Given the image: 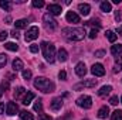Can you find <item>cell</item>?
Segmentation results:
<instances>
[{
    "label": "cell",
    "instance_id": "cell-1",
    "mask_svg": "<svg viewBox=\"0 0 122 120\" xmlns=\"http://www.w3.org/2000/svg\"><path fill=\"white\" fill-rule=\"evenodd\" d=\"M62 34L65 38H68L70 41H81L84 37H85V30L82 27H68V28H64Z\"/></svg>",
    "mask_w": 122,
    "mask_h": 120
},
{
    "label": "cell",
    "instance_id": "cell-2",
    "mask_svg": "<svg viewBox=\"0 0 122 120\" xmlns=\"http://www.w3.org/2000/svg\"><path fill=\"white\" fill-rule=\"evenodd\" d=\"M34 88L41 90V92H44V93H48V92L54 90V83L50 79L44 78V76H38V78L34 79Z\"/></svg>",
    "mask_w": 122,
    "mask_h": 120
},
{
    "label": "cell",
    "instance_id": "cell-3",
    "mask_svg": "<svg viewBox=\"0 0 122 120\" xmlns=\"http://www.w3.org/2000/svg\"><path fill=\"white\" fill-rule=\"evenodd\" d=\"M41 50H43V55L47 62H54L56 60V47L53 44H48L47 41H43L41 42Z\"/></svg>",
    "mask_w": 122,
    "mask_h": 120
},
{
    "label": "cell",
    "instance_id": "cell-4",
    "mask_svg": "<svg viewBox=\"0 0 122 120\" xmlns=\"http://www.w3.org/2000/svg\"><path fill=\"white\" fill-rule=\"evenodd\" d=\"M43 21H44V26H46V28L50 31H54L57 28V21L54 20V17L50 14V13H47V14H44L43 16Z\"/></svg>",
    "mask_w": 122,
    "mask_h": 120
},
{
    "label": "cell",
    "instance_id": "cell-5",
    "mask_svg": "<svg viewBox=\"0 0 122 120\" xmlns=\"http://www.w3.org/2000/svg\"><path fill=\"white\" fill-rule=\"evenodd\" d=\"M77 105H78L80 107L90 109V107L92 106V99H91V96H88V95H82V96H80V97L77 99Z\"/></svg>",
    "mask_w": 122,
    "mask_h": 120
},
{
    "label": "cell",
    "instance_id": "cell-6",
    "mask_svg": "<svg viewBox=\"0 0 122 120\" xmlns=\"http://www.w3.org/2000/svg\"><path fill=\"white\" fill-rule=\"evenodd\" d=\"M38 32H40L38 27L33 26V27H30V28L27 30L26 35H24V40H26V41H33V40H36V38L38 37Z\"/></svg>",
    "mask_w": 122,
    "mask_h": 120
},
{
    "label": "cell",
    "instance_id": "cell-7",
    "mask_svg": "<svg viewBox=\"0 0 122 120\" xmlns=\"http://www.w3.org/2000/svg\"><path fill=\"white\" fill-rule=\"evenodd\" d=\"M91 72H92V75H95V76H102V75H105V69H104L102 64H94L92 68H91Z\"/></svg>",
    "mask_w": 122,
    "mask_h": 120
},
{
    "label": "cell",
    "instance_id": "cell-8",
    "mask_svg": "<svg viewBox=\"0 0 122 120\" xmlns=\"http://www.w3.org/2000/svg\"><path fill=\"white\" fill-rule=\"evenodd\" d=\"M17 112H19V107H17V105H16L14 102H9V103L6 105V113H7L9 116H14Z\"/></svg>",
    "mask_w": 122,
    "mask_h": 120
},
{
    "label": "cell",
    "instance_id": "cell-9",
    "mask_svg": "<svg viewBox=\"0 0 122 120\" xmlns=\"http://www.w3.org/2000/svg\"><path fill=\"white\" fill-rule=\"evenodd\" d=\"M65 18H67L68 23H74V24L80 23V16H78L75 11H68L67 16H65Z\"/></svg>",
    "mask_w": 122,
    "mask_h": 120
},
{
    "label": "cell",
    "instance_id": "cell-10",
    "mask_svg": "<svg viewBox=\"0 0 122 120\" xmlns=\"http://www.w3.org/2000/svg\"><path fill=\"white\" fill-rule=\"evenodd\" d=\"M75 74L78 75V76H85V74H87V66H85V64L84 62H78L77 64V66H75Z\"/></svg>",
    "mask_w": 122,
    "mask_h": 120
},
{
    "label": "cell",
    "instance_id": "cell-11",
    "mask_svg": "<svg viewBox=\"0 0 122 120\" xmlns=\"http://www.w3.org/2000/svg\"><path fill=\"white\" fill-rule=\"evenodd\" d=\"M82 86H85V88H95L97 86V79H87V81L81 82L80 85H75V89H80Z\"/></svg>",
    "mask_w": 122,
    "mask_h": 120
},
{
    "label": "cell",
    "instance_id": "cell-12",
    "mask_svg": "<svg viewBox=\"0 0 122 120\" xmlns=\"http://www.w3.org/2000/svg\"><path fill=\"white\" fill-rule=\"evenodd\" d=\"M47 10L50 11L51 16H58V14H61V6L60 4H48Z\"/></svg>",
    "mask_w": 122,
    "mask_h": 120
},
{
    "label": "cell",
    "instance_id": "cell-13",
    "mask_svg": "<svg viewBox=\"0 0 122 120\" xmlns=\"http://www.w3.org/2000/svg\"><path fill=\"white\" fill-rule=\"evenodd\" d=\"M78 11H80L82 16H88L90 11H91V6L87 4V3H81V4H78Z\"/></svg>",
    "mask_w": 122,
    "mask_h": 120
},
{
    "label": "cell",
    "instance_id": "cell-14",
    "mask_svg": "<svg viewBox=\"0 0 122 120\" xmlns=\"http://www.w3.org/2000/svg\"><path fill=\"white\" fill-rule=\"evenodd\" d=\"M62 107V99L61 97H54L51 100V109L53 110H60Z\"/></svg>",
    "mask_w": 122,
    "mask_h": 120
},
{
    "label": "cell",
    "instance_id": "cell-15",
    "mask_svg": "<svg viewBox=\"0 0 122 120\" xmlns=\"http://www.w3.org/2000/svg\"><path fill=\"white\" fill-rule=\"evenodd\" d=\"M57 60L60 61V62H65V61L68 60V52H67L64 48H60V50H58V54H57Z\"/></svg>",
    "mask_w": 122,
    "mask_h": 120
},
{
    "label": "cell",
    "instance_id": "cell-16",
    "mask_svg": "<svg viewBox=\"0 0 122 120\" xmlns=\"http://www.w3.org/2000/svg\"><path fill=\"white\" fill-rule=\"evenodd\" d=\"M109 115V107L108 106H102L99 110H98V117L99 119H107Z\"/></svg>",
    "mask_w": 122,
    "mask_h": 120
},
{
    "label": "cell",
    "instance_id": "cell-17",
    "mask_svg": "<svg viewBox=\"0 0 122 120\" xmlns=\"http://www.w3.org/2000/svg\"><path fill=\"white\" fill-rule=\"evenodd\" d=\"M34 97H36V95H34L33 92H27V93L24 95V97H23V103H24L26 106H27V105H30L31 100H33Z\"/></svg>",
    "mask_w": 122,
    "mask_h": 120
},
{
    "label": "cell",
    "instance_id": "cell-18",
    "mask_svg": "<svg viewBox=\"0 0 122 120\" xmlns=\"http://www.w3.org/2000/svg\"><path fill=\"white\" fill-rule=\"evenodd\" d=\"M99 7H101V11H104V13H109L112 10V4L109 1H102Z\"/></svg>",
    "mask_w": 122,
    "mask_h": 120
},
{
    "label": "cell",
    "instance_id": "cell-19",
    "mask_svg": "<svg viewBox=\"0 0 122 120\" xmlns=\"http://www.w3.org/2000/svg\"><path fill=\"white\" fill-rule=\"evenodd\" d=\"M111 90H112V86H111V85H105V86H102L101 89L98 90V95H99V96H105V95L111 93Z\"/></svg>",
    "mask_w": 122,
    "mask_h": 120
},
{
    "label": "cell",
    "instance_id": "cell-20",
    "mask_svg": "<svg viewBox=\"0 0 122 120\" xmlns=\"http://www.w3.org/2000/svg\"><path fill=\"white\" fill-rule=\"evenodd\" d=\"M20 119L21 120H34V117H33V115H31L30 112L21 110V112H20Z\"/></svg>",
    "mask_w": 122,
    "mask_h": 120
},
{
    "label": "cell",
    "instance_id": "cell-21",
    "mask_svg": "<svg viewBox=\"0 0 122 120\" xmlns=\"http://www.w3.org/2000/svg\"><path fill=\"white\" fill-rule=\"evenodd\" d=\"M13 69L14 71H21L23 69V61L16 58V60L13 61Z\"/></svg>",
    "mask_w": 122,
    "mask_h": 120
},
{
    "label": "cell",
    "instance_id": "cell-22",
    "mask_svg": "<svg viewBox=\"0 0 122 120\" xmlns=\"http://www.w3.org/2000/svg\"><path fill=\"white\" fill-rule=\"evenodd\" d=\"M111 52H112L114 55H119V54H122V45L121 44L112 45V47H111Z\"/></svg>",
    "mask_w": 122,
    "mask_h": 120
},
{
    "label": "cell",
    "instance_id": "cell-23",
    "mask_svg": "<svg viewBox=\"0 0 122 120\" xmlns=\"http://www.w3.org/2000/svg\"><path fill=\"white\" fill-rule=\"evenodd\" d=\"M0 7L4 9L6 11H10L11 10V3L7 1V0H0Z\"/></svg>",
    "mask_w": 122,
    "mask_h": 120
},
{
    "label": "cell",
    "instance_id": "cell-24",
    "mask_svg": "<svg viewBox=\"0 0 122 120\" xmlns=\"http://www.w3.org/2000/svg\"><path fill=\"white\" fill-rule=\"evenodd\" d=\"M122 68V60L121 57H117V60H115V66H114V72L117 74V72H119Z\"/></svg>",
    "mask_w": 122,
    "mask_h": 120
},
{
    "label": "cell",
    "instance_id": "cell-25",
    "mask_svg": "<svg viewBox=\"0 0 122 120\" xmlns=\"http://www.w3.org/2000/svg\"><path fill=\"white\" fill-rule=\"evenodd\" d=\"M14 27L16 28H26L27 27V20H17L16 23H14Z\"/></svg>",
    "mask_w": 122,
    "mask_h": 120
},
{
    "label": "cell",
    "instance_id": "cell-26",
    "mask_svg": "<svg viewBox=\"0 0 122 120\" xmlns=\"http://www.w3.org/2000/svg\"><path fill=\"white\" fill-rule=\"evenodd\" d=\"M105 37H107L111 42H115V40H117V34H115L114 31H111V30H108L107 32H105Z\"/></svg>",
    "mask_w": 122,
    "mask_h": 120
},
{
    "label": "cell",
    "instance_id": "cell-27",
    "mask_svg": "<svg viewBox=\"0 0 122 120\" xmlns=\"http://www.w3.org/2000/svg\"><path fill=\"white\" fill-rule=\"evenodd\" d=\"M4 48L9 50V51H17V50H19V47H17L14 42H6V44H4Z\"/></svg>",
    "mask_w": 122,
    "mask_h": 120
},
{
    "label": "cell",
    "instance_id": "cell-28",
    "mask_svg": "<svg viewBox=\"0 0 122 120\" xmlns=\"http://www.w3.org/2000/svg\"><path fill=\"white\" fill-rule=\"evenodd\" d=\"M111 120H122V110H115L111 116Z\"/></svg>",
    "mask_w": 122,
    "mask_h": 120
},
{
    "label": "cell",
    "instance_id": "cell-29",
    "mask_svg": "<svg viewBox=\"0 0 122 120\" xmlns=\"http://www.w3.org/2000/svg\"><path fill=\"white\" fill-rule=\"evenodd\" d=\"M24 93H26V89H24L23 86H20V88H17L16 92H14V97H16V99H19V97H20L21 95H24Z\"/></svg>",
    "mask_w": 122,
    "mask_h": 120
},
{
    "label": "cell",
    "instance_id": "cell-30",
    "mask_svg": "<svg viewBox=\"0 0 122 120\" xmlns=\"http://www.w3.org/2000/svg\"><path fill=\"white\" fill-rule=\"evenodd\" d=\"M33 109H34L36 112H41V110H43V103H41V100H37V102L34 103Z\"/></svg>",
    "mask_w": 122,
    "mask_h": 120
},
{
    "label": "cell",
    "instance_id": "cell-31",
    "mask_svg": "<svg viewBox=\"0 0 122 120\" xmlns=\"http://www.w3.org/2000/svg\"><path fill=\"white\" fill-rule=\"evenodd\" d=\"M7 62V55L6 54H0V68H3Z\"/></svg>",
    "mask_w": 122,
    "mask_h": 120
},
{
    "label": "cell",
    "instance_id": "cell-32",
    "mask_svg": "<svg viewBox=\"0 0 122 120\" xmlns=\"http://www.w3.org/2000/svg\"><path fill=\"white\" fill-rule=\"evenodd\" d=\"M33 7H37V9H40V7H43L44 6V1L43 0H33Z\"/></svg>",
    "mask_w": 122,
    "mask_h": 120
},
{
    "label": "cell",
    "instance_id": "cell-33",
    "mask_svg": "<svg viewBox=\"0 0 122 120\" xmlns=\"http://www.w3.org/2000/svg\"><path fill=\"white\" fill-rule=\"evenodd\" d=\"M31 75H33V74H31L30 69H24V71H23V78H24L26 81H27V79H30Z\"/></svg>",
    "mask_w": 122,
    "mask_h": 120
},
{
    "label": "cell",
    "instance_id": "cell-34",
    "mask_svg": "<svg viewBox=\"0 0 122 120\" xmlns=\"http://www.w3.org/2000/svg\"><path fill=\"white\" fill-rule=\"evenodd\" d=\"M97 34H98V28H92V30L90 31V35H88V37H90L91 40H94V38L97 37Z\"/></svg>",
    "mask_w": 122,
    "mask_h": 120
},
{
    "label": "cell",
    "instance_id": "cell-35",
    "mask_svg": "<svg viewBox=\"0 0 122 120\" xmlns=\"http://www.w3.org/2000/svg\"><path fill=\"white\" fill-rule=\"evenodd\" d=\"M38 48H40V47H38L37 44H31V45H30V51L33 52V54H36V52H38Z\"/></svg>",
    "mask_w": 122,
    "mask_h": 120
},
{
    "label": "cell",
    "instance_id": "cell-36",
    "mask_svg": "<svg viewBox=\"0 0 122 120\" xmlns=\"http://www.w3.org/2000/svg\"><path fill=\"white\" fill-rule=\"evenodd\" d=\"M118 102H119V100H118V96H112V97L109 99V103H111V105H114V106H117V105H118Z\"/></svg>",
    "mask_w": 122,
    "mask_h": 120
},
{
    "label": "cell",
    "instance_id": "cell-37",
    "mask_svg": "<svg viewBox=\"0 0 122 120\" xmlns=\"http://www.w3.org/2000/svg\"><path fill=\"white\" fill-rule=\"evenodd\" d=\"M38 120H53V119H51V116H48V115H46V113H41L40 117H38Z\"/></svg>",
    "mask_w": 122,
    "mask_h": 120
},
{
    "label": "cell",
    "instance_id": "cell-38",
    "mask_svg": "<svg viewBox=\"0 0 122 120\" xmlns=\"http://www.w3.org/2000/svg\"><path fill=\"white\" fill-rule=\"evenodd\" d=\"M58 78H60L61 81H65V79H67V72H65V71H60Z\"/></svg>",
    "mask_w": 122,
    "mask_h": 120
},
{
    "label": "cell",
    "instance_id": "cell-39",
    "mask_svg": "<svg viewBox=\"0 0 122 120\" xmlns=\"http://www.w3.org/2000/svg\"><path fill=\"white\" fill-rule=\"evenodd\" d=\"M7 31H0V41H6V38H7Z\"/></svg>",
    "mask_w": 122,
    "mask_h": 120
},
{
    "label": "cell",
    "instance_id": "cell-40",
    "mask_svg": "<svg viewBox=\"0 0 122 120\" xmlns=\"http://www.w3.org/2000/svg\"><path fill=\"white\" fill-rule=\"evenodd\" d=\"M104 55H105V51H102V50L95 52V57H98V58H101V57H104Z\"/></svg>",
    "mask_w": 122,
    "mask_h": 120
},
{
    "label": "cell",
    "instance_id": "cell-41",
    "mask_svg": "<svg viewBox=\"0 0 122 120\" xmlns=\"http://www.w3.org/2000/svg\"><path fill=\"white\" fill-rule=\"evenodd\" d=\"M121 13H118V11H117V13H115V20H117V21H119V20H121Z\"/></svg>",
    "mask_w": 122,
    "mask_h": 120
},
{
    "label": "cell",
    "instance_id": "cell-42",
    "mask_svg": "<svg viewBox=\"0 0 122 120\" xmlns=\"http://www.w3.org/2000/svg\"><path fill=\"white\" fill-rule=\"evenodd\" d=\"M3 113H4V105L0 103V115H3Z\"/></svg>",
    "mask_w": 122,
    "mask_h": 120
},
{
    "label": "cell",
    "instance_id": "cell-43",
    "mask_svg": "<svg viewBox=\"0 0 122 120\" xmlns=\"http://www.w3.org/2000/svg\"><path fill=\"white\" fill-rule=\"evenodd\" d=\"M11 35H13L14 38H17V37H19V32H17L16 30H13V31H11Z\"/></svg>",
    "mask_w": 122,
    "mask_h": 120
},
{
    "label": "cell",
    "instance_id": "cell-44",
    "mask_svg": "<svg viewBox=\"0 0 122 120\" xmlns=\"http://www.w3.org/2000/svg\"><path fill=\"white\" fill-rule=\"evenodd\" d=\"M1 95H3V86H0V97H1Z\"/></svg>",
    "mask_w": 122,
    "mask_h": 120
},
{
    "label": "cell",
    "instance_id": "cell-45",
    "mask_svg": "<svg viewBox=\"0 0 122 120\" xmlns=\"http://www.w3.org/2000/svg\"><path fill=\"white\" fill-rule=\"evenodd\" d=\"M118 32H119V34L122 35V28H118Z\"/></svg>",
    "mask_w": 122,
    "mask_h": 120
},
{
    "label": "cell",
    "instance_id": "cell-46",
    "mask_svg": "<svg viewBox=\"0 0 122 120\" xmlns=\"http://www.w3.org/2000/svg\"><path fill=\"white\" fill-rule=\"evenodd\" d=\"M121 102H122V97H121Z\"/></svg>",
    "mask_w": 122,
    "mask_h": 120
}]
</instances>
